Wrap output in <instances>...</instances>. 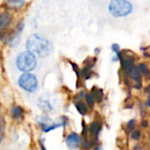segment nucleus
<instances>
[{"label":"nucleus","mask_w":150,"mask_h":150,"mask_svg":"<svg viewBox=\"0 0 150 150\" xmlns=\"http://www.w3.org/2000/svg\"><path fill=\"white\" fill-rule=\"evenodd\" d=\"M26 47L28 51L40 57H47L51 51V44L50 41L39 34L30 35L27 41Z\"/></svg>","instance_id":"nucleus-1"},{"label":"nucleus","mask_w":150,"mask_h":150,"mask_svg":"<svg viewBox=\"0 0 150 150\" xmlns=\"http://www.w3.org/2000/svg\"><path fill=\"white\" fill-rule=\"evenodd\" d=\"M132 5L128 0H110L109 4V11L116 18L125 17L132 13Z\"/></svg>","instance_id":"nucleus-2"},{"label":"nucleus","mask_w":150,"mask_h":150,"mask_svg":"<svg viewBox=\"0 0 150 150\" xmlns=\"http://www.w3.org/2000/svg\"><path fill=\"white\" fill-rule=\"evenodd\" d=\"M37 64L36 57L31 52L26 50L19 54L16 59L17 68L24 72H29L33 71Z\"/></svg>","instance_id":"nucleus-3"},{"label":"nucleus","mask_w":150,"mask_h":150,"mask_svg":"<svg viewBox=\"0 0 150 150\" xmlns=\"http://www.w3.org/2000/svg\"><path fill=\"white\" fill-rule=\"evenodd\" d=\"M19 86L28 93H33L38 88V81L35 74L30 72H24L18 80Z\"/></svg>","instance_id":"nucleus-4"},{"label":"nucleus","mask_w":150,"mask_h":150,"mask_svg":"<svg viewBox=\"0 0 150 150\" xmlns=\"http://www.w3.org/2000/svg\"><path fill=\"white\" fill-rule=\"evenodd\" d=\"M37 122L41 125L42 130L44 132H50L52 130H55V129H57L58 127L65 126L66 125V123H67V121H64V117H63V120L62 121H60L58 123H54L47 116L39 117L37 118Z\"/></svg>","instance_id":"nucleus-5"},{"label":"nucleus","mask_w":150,"mask_h":150,"mask_svg":"<svg viewBox=\"0 0 150 150\" xmlns=\"http://www.w3.org/2000/svg\"><path fill=\"white\" fill-rule=\"evenodd\" d=\"M119 60L121 61V65H122L123 71L125 74L129 75L132 69L135 66L134 65V57H132V56H129V55H125V54L124 55L121 52V57H120Z\"/></svg>","instance_id":"nucleus-6"},{"label":"nucleus","mask_w":150,"mask_h":150,"mask_svg":"<svg viewBox=\"0 0 150 150\" xmlns=\"http://www.w3.org/2000/svg\"><path fill=\"white\" fill-rule=\"evenodd\" d=\"M66 146L71 149H77L81 145V138L76 132H71L65 139Z\"/></svg>","instance_id":"nucleus-7"},{"label":"nucleus","mask_w":150,"mask_h":150,"mask_svg":"<svg viewBox=\"0 0 150 150\" xmlns=\"http://www.w3.org/2000/svg\"><path fill=\"white\" fill-rule=\"evenodd\" d=\"M101 130H102V124H101V122H99V121H96H96L92 122V123L89 125V126H88V132L89 134L91 135L92 139H93L94 141L97 140L98 135H99Z\"/></svg>","instance_id":"nucleus-8"},{"label":"nucleus","mask_w":150,"mask_h":150,"mask_svg":"<svg viewBox=\"0 0 150 150\" xmlns=\"http://www.w3.org/2000/svg\"><path fill=\"white\" fill-rule=\"evenodd\" d=\"M13 21L12 15L8 12H5L0 14V32L6 30Z\"/></svg>","instance_id":"nucleus-9"},{"label":"nucleus","mask_w":150,"mask_h":150,"mask_svg":"<svg viewBox=\"0 0 150 150\" xmlns=\"http://www.w3.org/2000/svg\"><path fill=\"white\" fill-rule=\"evenodd\" d=\"M24 115V110L20 105H13L11 109V116L14 120L21 119Z\"/></svg>","instance_id":"nucleus-10"},{"label":"nucleus","mask_w":150,"mask_h":150,"mask_svg":"<svg viewBox=\"0 0 150 150\" xmlns=\"http://www.w3.org/2000/svg\"><path fill=\"white\" fill-rule=\"evenodd\" d=\"M25 5L24 0H8L6 3V6L10 10H18L23 7Z\"/></svg>","instance_id":"nucleus-11"},{"label":"nucleus","mask_w":150,"mask_h":150,"mask_svg":"<svg viewBox=\"0 0 150 150\" xmlns=\"http://www.w3.org/2000/svg\"><path fill=\"white\" fill-rule=\"evenodd\" d=\"M90 93L92 94V96H93V97H94V99H95L96 102L101 103V102L103 101V92L102 89H100V88H96V87H94V88H92V90H91Z\"/></svg>","instance_id":"nucleus-12"},{"label":"nucleus","mask_w":150,"mask_h":150,"mask_svg":"<svg viewBox=\"0 0 150 150\" xmlns=\"http://www.w3.org/2000/svg\"><path fill=\"white\" fill-rule=\"evenodd\" d=\"M75 108H76L77 111H78L81 115H82V116L86 115V114L88 113V110L87 104H86L85 103L81 102V101H79V102H76V103H75Z\"/></svg>","instance_id":"nucleus-13"},{"label":"nucleus","mask_w":150,"mask_h":150,"mask_svg":"<svg viewBox=\"0 0 150 150\" xmlns=\"http://www.w3.org/2000/svg\"><path fill=\"white\" fill-rule=\"evenodd\" d=\"M6 120L3 117L0 116V143H1L6 135Z\"/></svg>","instance_id":"nucleus-14"},{"label":"nucleus","mask_w":150,"mask_h":150,"mask_svg":"<svg viewBox=\"0 0 150 150\" xmlns=\"http://www.w3.org/2000/svg\"><path fill=\"white\" fill-rule=\"evenodd\" d=\"M81 77L84 79V80H88L91 78L92 74H93V71H92V69L91 68H88V67H84L81 71Z\"/></svg>","instance_id":"nucleus-15"},{"label":"nucleus","mask_w":150,"mask_h":150,"mask_svg":"<svg viewBox=\"0 0 150 150\" xmlns=\"http://www.w3.org/2000/svg\"><path fill=\"white\" fill-rule=\"evenodd\" d=\"M129 75H130V76H131L134 81H139L140 80V77H141V73L139 72V69H138L137 66H134V67L132 69V71H131V72L129 73Z\"/></svg>","instance_id":"nucleus-16"},{"label":"nucleus","mask_w":150,"mask_h":150,"mask_svg":"<svg viewBox=\"0 0 150 150\" xmlns=\"http://www.w3.org/2000/svg\"><path fill=\"white\" fill-rule=\"evenodd\" d=\"M84 98H85V100H86V104H87V106H88V108L92 109V108L94 107L95 103H96V101H95V99H94L92 94H91V93H87V94H85Z\"/></svg>","instance_id":"nucleus-17"},{"label":"nucleus","mask_w":150,"mask_h":150,"mask_svg":"<svg viewBox=\"0 0 150 150\" xmlns=\"http://www.w3.org/2000/svg\"><path fill=\"white\" fill-rule=\"evenodd\" d=\"M137 67H138V69H139V72H140V73L146 74L147 72H149V71H150L148 70V68H147V65H146V64H144V63L139 64Z\"/></svg>","instance_id":"nucleus-18"},{"label":"nucleus","mask_w":150,"mask_h":150,"mask_svg":"<svg viewBox=\"0 0 150 150\" xmlns=\"http://www.w3.org/2000/svg\"><path fill=\"white\" fill-rule=\"evenodd\" d=\"M111 50H112V51L115 52L116 54H117V53L120 52V47H119V45H118L117 43L112 44V45H111Z\"/></svg>","instance_id":"nucleus-19"},{"label":"nucleus","mask_w":150,"mask_h":150,"mask_svg":"<svg viewBox=\"0 0 150 150\" xmlns=\"http://www.w3.org/2000/svg\"><path fill=\"white\" fill-rule=\"evenodd\" d=\"M71 67H72V69H73V71H75V73H76V75H77V77L79 78V76H80V70H79V67L76 65V64H74V63H71Z\"/></svg>","instance_id":"nucleus-20"},{"label":"nucleus","mask_w":150,"mask_h":150,"mask_svg":"<svg viewBox=\"0 0 150 150\" xmlns=\"http://www.w3.org/2000/svg\"><path fill=\"white\" fill-rule=\"evenodd\" d=\"M140 138V132L139 131H134L132 133V139H139Z\"/></svg>","instance_id":"nucleus-21"},{"label":"nucleus","mask_w":150,"mask_h":150,"mask_svg":"<svg viewBox=\"0 0 150 150\" xmlns=\"http://www.w3.org/2000/svg\"><path fill=\"white\" fill-rule=\"evenodd\" d=\"M134 122H135V120H134V119L131 120V121L127 124V128H128V129H132L133 125H134Z\"/></svg>","instance_id":"nucleus-22"},{"label":"nucleus","mask_w":150,"mask_h":150,"mask_svg":"<svg viewBox=\"0 0 150 150\" xmlns=\"http://www.w3.org/2000/svg\"><path fill=\"white\" fill-rule=\"evenodd\" d=\"M40 146H41V150H47L45 146L42 144V141H40Z\"/></svg>","instance_id":"nucleus-23"},{"label":"nucleus","mask_w":150,"mask_h":150,"mask_svg":"<svg viewBox=\"0 0 150 150\" xmlns=\"http://www.w3.org/2000/svg\"><path fill=\"white\" fill-rule=\"evenodd\" d=\"M94 150H103V149L102 147H100V146H96V147L94 148Z\"/></svg>","instance_id":"nucleus-24"},{"label":"nucleus","mask_w":150,"mask_h":150,"mask_svg":"<svg viewBox=\"0 0 150 150\" xmlns=\"http://www.w3.org/2000/svg\"><path fill=\"white\" fill-rule=\"evenodd\" d=\"M142 125H143V126H146V125H147V123H146V121H143V123H142Z\"/></svg>","instance_id":"nucleus-25"},{"label":"nucleus","mask_w":150,"mask_h":150,"mask_svg":"<svg viewBox=\"0 0 150 150\" xmlns=\"http://www.w3.org/2000/svg\"><path fill=\"white\" fill-rule=\"evenodd\" d=\"M147 105H148V106H150V96H149L148 100H147Z\"/></svg>","instance_id":"nucleus-26"},{"label":"nucleus","mask_w":150,"mask_h":150,"mask_svg":"<svg viewBox=\"0 0 150 150\" xmlns=\"http://www.w3.org/2000/svg\"><path fill=\"white\" fill-rule=\"evenodd\" d=\"M146 91H147V92H148V91H150V85H149V86H148V88H146Z\"/></svg>","instance_id":"nucleus-27"},{"label":"nucleus","mask_w":150,"mask_h":150,"mask_svg":"<svg viewBox=\"0 0 150 150\" xmlns=\"http://www.w3.org/2000/svg\"><path fill=\"white\" fill-rule=\"evenodd\" d=\"M99 52V49H96V53H98Z\"/></svg>","instance_id":"nucleus-28"}]
</instances>
